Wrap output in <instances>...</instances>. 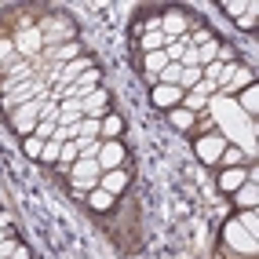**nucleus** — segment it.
<instances>
[{
	"label": "nucleus",
	"instance_id": "29",
	"mask_svg": "<svg viewBox=\"0 0 259 259\" xmlns=\"http://www.w3.org/2000/svg\"><path fill=\"white\" fill-rule=\"evenodd\" d=\"M22 150H26V157H40V150H44V139H37V135H26Z\"/></svg>",
	"mask_w": 259,
	"mask_h": 259
},
{
	"label": "nucleus",
	"instance_id": "18",
	"mask_svg": "<svg viewBox=\"0 0 259 259\" xmlns=\"http://www.w3.org/2000/svg\"><path fill=\"white\" fill-rule=\"evenodd\" d=\"M73 132H77V139H102V120L99 117H84V120L73 124Z\"/></svg>",
	"mask_w": 259,
	"mask_h": 259
},
{
	"label": "nucleus",
	"instance_id": "10",
	"mask_svg": "<svg viewBox=\"0 0 259 259\" xmlns=\"http://www.w3.org/2000/svg\"><path fill=\"white\" fill-rule=\"evenodd\" d=\"M186 29H190V22H186L183 11H164V15H161V33H164L168 40H179Z\"/></svg>",
	"mask_w": 259,
	"mask_h": 259
},
{
	"label": "nucleus",
	"instance_id": "34",
	"mask_svg": "<svg viewBox=\"0 0 259 259\" xmlns=\"http://www.w3.org/2000/svg\"><path fill=\"white\" fill-rule=\"evenodd\" d=\"M204 106H208V99H201L197 92H190V95H186V110H190V113H194V110H204Z\"/></svg>",
	"mask_w": 259,
	"mask_h": 259
},
{
	"label": "nucleus",
	"instance_id": "13",
	"mask_svg": "<svg viewBox=\"0 0 259 259\" xmlns=\"http://www.w3.org/2000/svg\"><path fill=\"white\" fill-rule=\"evenodd\" d=\"M234 201H237L245 212H248V208H255V201H259V190H255V171H252V168H248V183L234 190Z\"/></svg>",
	"mask_w": 259,
	"mask_h": 259
},
{
	"label": "nucleus",
	"instance_id": "31",
	"mask_svg": "<svg viewBox=\"0 0 259 259\" xmlns=\"http://www.w3.org/2000/svg\"><path fill=\"white\" fill-rule=\"evenodd\" d=\"M15 59V44H11V37H0V66H8Z\"/></svg>",
	"mask_w": 259,
	"mask_h": 259
},
{
	"label": "nucleus",
	"instance_id": "28",
	"mask_svg": "<svg viewBox=\"0 0 259 259\" xmlns=\"http://www.w3.org/2000/svg\"><path fill=\"white\" fill-rule=\"evenodd\" d=\"M252 8H255V4H245V0H230V4H223V11H227L230 19H241V15L252 11Z\"/></svg>",
	"mask_w": 259,
	"mask_h": 259
},
{
	"label": "nucleus",
	"instance_id": "26",
	"mask_svg": "<svg viewBox=\"0 0 259 259\" xmlns=\"http://www.w3.org/2000/svg\"><path fill=\"white\" fill-rule=\"evenodd\" d=\"M143 62H146V70H150V73H161L164 66H168V55H164V51H146V59H143Z\"/></svg>",
	"mask_w": 259,
	"mask_h": 259
},
{
	"label": "nucleus",
	"instance_id": "32",
	"mask_svg": "<svg viewBox=\"0 0 259 259\" xmlns=\"http://www.w3.org/2000/svg\"><path fill=\"white\" fill-rule=\"evenodd\" d=\"M219 161H227V164H230V168H237V164H241V161H245V153H241V150H237V146H227V150H223V157H219Z\"/></svg>",
	"mask_w": 259,
	"mask_h": 259
},
{
	"label": "nucleus",
	"instance_id": "38",
	"mask_svg": "<svg viewBox=\"0 0 259 259\" xmlns=\"http://www.w3.org/2000/svg\"><path fill=\"white\" fill-rule=\"evenodd\" d=\"M8 227H11V215H8V212H0V241L8 237Z\"/></svg>",
	"mask_w": 259,
	"mask_h": 259
},
{
	"label": "nucleus",
	"instance_id": "5",
	"mask_svg": "<svg viewBox=\"0 0 259 259\" xmlns=\"http://www.w3.org/2000/svg\"><path fill=\"white\" fill-rule=\"evenodd\" d=\"M51 88L44 80H22L19 88H15L11 95H4V110L11 113V110H19V106H26V102H33V99H40V95H48Z\"/></svg>",
	"mask_w": 259,
	"mask_h": 259
},
{
	"label": "nucleus",
	"instance_id": "16",
	"mask_svg": "<svg viewBox=\"0 0 259 259\" xmlns=\"http://www.w3.org/2000/svg\"><path fill=\"white\" fill-rule=\"evenodd\" d=\"M80 102H84V117H99V120H102V113H106V102H110V95L99 88V92H92L88 99H80Z\"/></svg>",
	"mask_w": 259,
	"mask_h": 259
},
{
	"label": "nucleus",
	"instance_id": "12",
	"mask_svg": "<svg viewBox=\"0 0 259 259\" xmlns=\"http://www.w3.org/2000/svg\"><path fill=\"white\" fill-rule=\"evenodd\" d=\"M92 66H95V62H92L88 55H80V59H73V62H66V66H62V73H59V84H62V88H70V84H73L80 73H88Z\"/></svg>",
	"mask_w": 259,
	"mask_h": 259
},
{
	"label": "nucleus",
	"instance_id": "15",
	"mask_svg": "<svg viewBox=\"0 0 259 259\" xmlns=\"http://www.w3.org/2000/svg\"><path fill=\"white\" fill-rule=\"evenodd\" d=\"M153 102L176 110L179 102H183V88H176V84H157V88H153Z\"/></svg>",
	"mask_w": 259,
	"mask_h": 259
},
{
	"label": "nucleus",
	"instance_id": "39",
	"mask_svg": "<svg viewBox=\"0 0 259 259\" xmlns=\"http://www.w3.org/2000/svg\"><path fill=\"white\" fill-rule=\"evenodd\" d=\"M11 259H29V252H26V248L19 245V248H15V255H11Z\"/></svg>",
	"mask_w": 259,
	"mask_h": 259
},
{
	"label": "nucleus",
	"instance_id": "20",
	"mask_svg": "<svg viewBox=\"0 0 259 259\" xmlns=\"http://www.w3.org/2000/svg\"><path fill=\"white\" fill-rule=\"evenodd\" d=\"M227 241H230L234 248H245V252H252V234H241V227H237V223H230V227H227Z\"/></svg>",
	"mask_w": 259,
	"mask_h": 259
},
{
	"label": "nucleus",
	"instance_id": "4",
	"mask_svg": "<svg viewBox=\"0 0 259 259\" xmlns=\"http://www.w3.org/2000/svg\"><path fill=\"white\" fill-rule=\"evenodd\" d=\"M248 84H252V73L245 70V66L227 62V66H223V77H219V92H215V99H227V95H234L237 88H248Z\"/></svg>",
	"mask_w": 259,
	"mask_h": 259
},
{
	"label": "nucleus",
	"instance_id": "11",
	"mask_svg": "<svg viewBox=\"0 0 259 259\" xmlns=\"http://www.w3.org/2000/svg\"><path fill=\"white\" fill-rule=\"evenodd\" d=\"M77 120H84V102L80 99H62L59 102V128H70Z\"/></svg>",
	"mask_w": 259,
	"mask_h": 259
},
{
	"label": "nucleus",
	"instance_id": "7",
	"mask_svg": "<svg viewBox=\"0 0 259 259\" xmlns=\"http://www.w3.org/2000/svg\"><path fill=\"white\" fill-rule=\"evenodd\" d=\"M99 80H102V73H99V66H92L88 73H80L70 88H66V99H88L92 92H99Z\"/></svg>",
	"mask_w": 259,
	"mask_h": 259
},
{
	"label": "nucleus",
	"instance_id": "27",
	"mask_svg": "<svg viewBox=\"0 0 259 259\" xmlns=\"http://www.w3.org/2000/svg\"><path fill=\"white\" fill-rule=\"evenodd\" d=\"M171 124H176V128H190V124H194V113H190L186 106H176V110H171Z\"/></svg>",
	"mask_w": 259,
	"mask_h": 259
},
{
	"label": "nucleus",
	"instance_id": "36",
	"mask_svg": "<svg viewBox=\"0 0 259 259\" xmlns=\"http://www.w3.org/2000/svg\"><path fill=\"white\" fill-rule=\"evenodd\" d=\"M241 102H245V110H248V113H255V88H252V84L245 88V95H241Z\"/></svg>",
	"mask_w": 259,
	"mask_h": 259
},
{
	"label": "nucleus",
	"instance_id": "21",
	"mask_svg": "<svg viewBox=\"0 0 259 259\" xmlns=\"http://www.w3.org/2000/svg\"><path fill=\"white\" fill-rule=\"evenodd\" d=\"M120 132H124V120H120L117 113L102 117V139H120Z\"/></svg>",
	"mask_w": 259,
	"mask_h": 259
},
{
	"label": "nucleus",
	"instance_id": "25",
	"mask_svg": "<svg viewBox=\"0 0 259 259\" xmlns=\"http://www.w3.org/2000/svg\"><path fill=\"white\" fill-rule=\"evenodd\" d=\"M77 146H80V157L84 161H95L99 150H102V139H77Z\"/></svg>",
	"mask_w": 259,
	"mask_h": 259
},
{
	"label": "nucleus",
	"instance_id": "8",
	"mask_svg": "<svg viewBox=\"0 0 259 259\" xmlns=\"http://www.w3.org/2000/svg\"><path fill=\"white\" fill-rule=\"evenodd\" d=\"M99 168L102 171H113V168H120L124 164V146H120L117 139H102V150H99Z\"/></svg>",
	"mask_w": 259,
	"mask_h": 259
},
{
	"label": "nucleus",
	"instance_id": "37",
	"mask_svg": "<svg viewBox=\"0 0 259 259\" xmlns=\"http://www.w3.org/2000/svg\"><path fill=\"white\" fill-rule=\"evenodd\" d=\"M241 223H245V230H248V234L255 237V227H259V223H255V212H252V208H248L245 215H241Z\"/></svg>",
	"mask_w": 259,
	"mask_h": 259
},
{
	"label": "nucleus",
	"instance_id": "24",
	"mask_svg": "<svg viewBox=\"0 0 259 259\" xmlns=\"http://www.w3.org/2000/svg\"><path fill=\"white\" fill-rule=\"evenodd\" d=\"M179 77H183V66H179V62H168L164 70L157 73V80H161V84H176V88H179Z\"/></svg>",
	"mask_w": 259,
	"mask_h": 259
},
{
	"label": "nucleus",
	"instance_id": "14",
	"mask_svg": "<svg viewBox=\"0 0 259 259\" xmlns=\"http://www.w3.org/2000/svg\"><path fill=\"white\" fill-rule=\"evenodd\" d=\"M124 186H128V171H120V168H113V171H102V179H99V190H106V194H124Z\"/></svg>",
	"mask_w": 259,
	"mask_h": 259
},
{
	"label": "nucleus",
	"instance_id": "33",
	"mask_svg": "<svg viewBox=\"0 0 259 259\" xmlns=\"http://www.w3.org/2000/svg\"><path fill=\"white\" fill-rule=\"evenodd\" d=\"M55 128H59L55 120H40V124H37V132H33V135H37V139H44V143H48L51 135H55Z\"/></svg>",
	"mask_w": 259,
	"mask_h": 259
},
{
	"label": "nucleus",
	"instance_id": "22",
	"mask_svg": "<svg viewBox=\"0 0 259 259\" xmlns=\"http://www.w3.org/2000/svg\"><path fill=\"white\" fill-rule=\"evenodd\" d=\"M164 44H168V37L161 29H150V33H143V51H164Z\"/></svg>",
	"mask_w": 259,
	"mask_h": 259
},
{
	"label": "nucleus",
	"instance_id": "23",
	"mask_svg": "<svg viewBox=\"0 0 259 259\" xmlns=\"http://www.w3.org/2000/svg\"><path fill=\"white\" fill-rule=\"evenodd\" d=\"M197 80H201V70H197V66H183L179 88H183V92H194V88H197Z\"/></svg>",
	"mask_w": 259,
	"mask_h": 259
},
{
	"label": "nucleus",
	"instance_id": "35",
	"mask_svg": "<svg viewBox=\"0 0 259 259\" xmlns=\"http://www.w3.org/2000/svg\"><path fill=\"white\" fill-rule=\"evenodd\" d=\"M237 29H255V8H252V11H245V15L237 19Z\"/></svg>",
	"mask_w": 259,
	"mask_h": 259
},
{
	"label": "nucleus",
	"instance_id": "3",
	"mask_svg": "<svg viewBox=\"0 0 259 259\" xmlns=\"http://www.w3.org/2000/svg\"><path fill=\"white\" fill-rule=\"evenodd\" d=\"M11 44H15V55H19V59H37L40 51H44V37H40L37 26H22L11 37Z\"/></svg>",
	"mask_w": 259,
	"mask_h": 259
},
{
	"label": "nucleus",
	"instance_id": "19",
	"mask_svg": "<svg viewBox=\"0 0 259 259\" xmlns=\"http://www.w3.org/2000/svg\"><path fill=\"white\" fill-rule=\"evenodd\" d=\"M113 201H117V197H113V194H106V190H99V186L88 194V204H92L95 212H110V208H113Z\"/></svg>",
	"mask_w": 259,
	"mask_h": 259
},
{
	"label": "nucleus",
	"instance_id": "9",
	"mask_svg": "<svg viewBox=\"0 0 259 259\" xmlns=\"http://www.w3.org/2000/svg\"><path fill=\"white\" fill-rule=\"evenodd\" d=\"M223 150H227V139H223V135H201V139H197V157H201L204 164L219 161Z\"/></svg>",
	"mask_w": 259,
	"mask_h": 259
},
{
	"label": "nucleus",
	"instance_id": "30",
	"mask_svg": "<svg viewBox=\"0 0 259 259\" xmlns=\"http://www.w3.org/2000/svg\"><path fill=\"white\" fill-rule=\"evenodd\" d=\"M59 153H62V143L48 139V143H44V150H40V161H59Z\"/></svg>",
	"mask_w": 259,
	"mask_h": 259
},
{
	"label": "nucleus",
	"instance_id": "2",
	"mask_svg": "<svg viewBox=\"0 0 259 259\" xmlns=\"http://www.w3.org/2000/svg\"><path fill=\"white\" fill-rule=\"evenodd\" d=\"M66 176H70V186L77 190V194H84V190H88V194H92V190L99 186V179H102V168H99V161H77L70 171H66Z\"/></svg>",
	"mask_w": 259,
	"mask_h": 259
},
{
	"label": "nucleus",
	"instance_id": "6",
	"mask_svg": "<svg viewBox=\"0 0 259 259\" xmlns=\"http://www.w3.org/2000/svg\"><path fill=\"white\" fill-rule=\"evenodd\" d=\"M37 29H40V37H44V48H59V44L77 40V37H73V26L62 22V19H44Z\"/></svg>",
	"mask_w": 259,
	"mask_h": 259
},
{
	"label": "nucleus",
	"instance_id": "17",
	"mask_svg": "<svg viewBox=\"0 0 259 259\" xmlns=\"http://www.w3.org/2000/svg\"><path fill=\"white\" fill-rule=\"evenodd\" d=\"M245 183H248V168H241V164L219 176V186L227 190V194H234V190H237V186H245Z\"/></svg>",
	"mask_w": 259,
	"mask_h": 259
},
{
	"label": "nucleus",
	"instance_id": "1",
	"mask_svg": "<svg viewBox=\"0 0 259 259\" xmlns=\"http://www.w3.org/2000/svg\"><path fill=\"white\" fill-rule=\"evenodd\" d=\"M44 102H48V95H40V99L26 102V106H19V110H11V128L19 132L22 139L37 132V124H40V113H44Z\"/></svg>",
	"mask_w": 259,
	"mask_h": 259
}]
</instances>
